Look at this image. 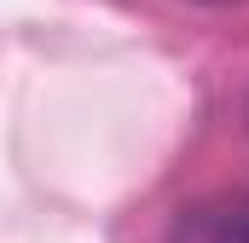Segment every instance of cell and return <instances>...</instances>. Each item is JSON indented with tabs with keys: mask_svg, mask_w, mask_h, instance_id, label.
<instances>
[{
	"mask_svg": "<svg viewBox=\"0 0 249 243\" xmlns=\"http://www.w3.org/2000/svg\"><path fill=\"white\" fill-rule=\"evenodd\" d=\"M168 243H249V191L186 203L168 220Z\"/></svg>",
	"mask_w": 249,
	"mask_h": 243,
	"instance_id": "1",
	"label": "cell"
},
{
	"mask_svg": "<svg viewBox=\"0 0 249 243\" xmlns=\"http://www.w3.org/2000/svg\"><path fill=\"white\" fill-rule=\"evenodd\" d=\"M203 6H226V0H203Z\"/></svg>",
	"mask_w": 249,
	"mask_h": 243,
	"instance_id": "2",
	"label": "cell"
}]
</instances>
